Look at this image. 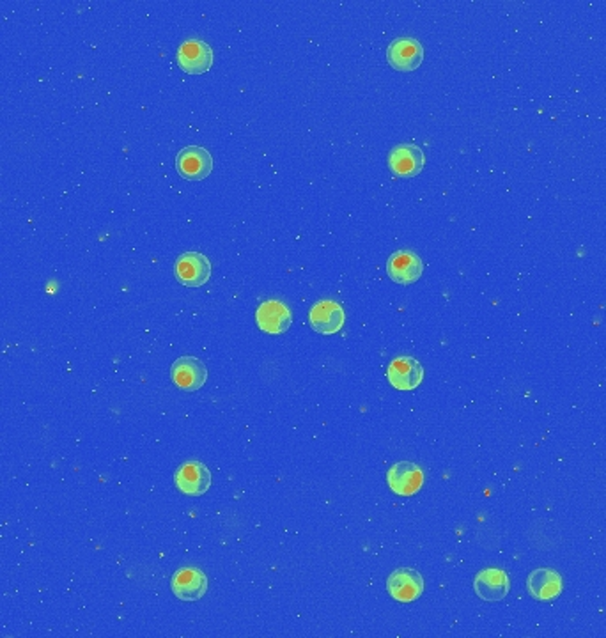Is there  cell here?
Returning <instances> with one entry per match:
<instances>
[{
	"label": "cell",
	"mask_w": 606,
	"mask_h": 638,
	"mask_svg": "<svg viewBox=\"0 0 606 638\" xmlns=\"http://www.w3.org/2000/svg\"><path fill=\"white\" fill-rule=\"evenodd\" d=\"M175 281L186 288H201L211 277V262L201 252H185L174 264Z\"/></svg>",
	"instance_id": "6da1fadb"
},
{
	"label": "cell",
	"mask_w": 606,
	"mask_h": 638,
	"mask_svg": "<svg viewBox=\"0 0 606 638\" xmlns=\"http://www.w3.org/2000/svg\"><path fill=\"white\" fill-rule=\"evenodd\" d=\"M175 171L188 181H201L213 171V156L201 145H186L175 156Z\"/></svg>",
	"instance_id": "7a4b0ae2"
},
{
	"label": "cell",
	"mask_w": 606,
	"mask_h": 638,
	"mask_svg": "<svg viewBox=\"0 0 606 638\" xmlns=\"http://www.w3.org/2000/svg\"><path fill=\"white\" fill-rule=\"evenodd\" d=\"M387 590L399 603H413L424 594V579L417 569L399 568L388 577Z\"/></svg>",
	"instance_id": "3957f363"
},
{
	"label": "cell",
	"mask_w": 606,
	"mask_h": 638,
	"mask_svg": "<svg viewBox=\"0 0 606 638\" xmlns=\"http://www.w3.org/2000/svg\"><path fill=\"white\" fill-rule=\"evenodd\" d=\"M387 60L398 71H415L424 60V47L413 37H398L387 48Z\"/></svg>",
	"instance_id": "277c9868"
},
{
	"label": "cell",
	"mask_w": 606,
	"mask_h": 638,
	"mask_svg": "<svg viewBox=\"0 0 606 638\" xmlns=\"http://www.w3.org/2000/svg\"><path fill=\"white\" fill-rule=\"evenodd\" d=\"M388 488L399 496H413L424 486V472L419 464L398 462L387 472Z\"/></svg>",
	"instance_id": "5b68a950"
},
{
	"label": "cell",
	"mask_w": 606,
	"mask_h": 638,
	"mask_svg": "<svg viewBox=\"0 0 606 638\" xmlns=\"http://www.w3.org/2000/svg\"><path fill=\"white\" fill-rule=\"evenodd\" d=\"M177 64L188 75H202L213 66V50L201 39H188L177 48Z\"/></svg>",
	"instance_id": "8992f818"
},
{
	"label": "cell",
	"mask_w": 606,
	"mask_h": 638,
	"mask_svg": "<svg viewBox=\"0 0 606 638\" xmlns=\"http://www.w3.org/2000/svg\"><path fill=\"white\" fill-rule=\"evenodd\" d=\"M174 481L181 494L201 496L211 486V472L201 462H186L175 470Z\"/></svg>",
	"instance_id": "52a82bcc"
},
{
	"label": "cell",
	"mask_w": 606,
	"mask_h": 638,
	"mask_svg": "<svg viewBox=\"0 0 606 638\" xmlns=\"http://www.w3.org/2000/svg\"><path fill=\"white\" fill-rule=\"evenodd\" d=\"M387 377H388V383L396 390L409 392V390H415L422 383L424 367L413 356H398L388 364Z\"/></svg>",
	"instance_id": "ba28073f"
},
{
	"label": "cell",
	"mask_w": 606,
	"mask_h": 638,
	"mask_svg": "<svg viewBox=\"0 0 606 638\" xmlns=\"http://www.w3.org/2000/svg\"><path fill=\"white\" fill-rule=\"evenodd\" d=\"M171 589L181 601H197L207 592V577L199 568H181L173 575Z\"/></svg>",
	"instance_id": "9c48e42d"
},
{
	"label": "cell",
	"mask_w": 606,
	"mask_h": 638,
	"mask_svg": "<svg viewBox=\"0 0 606 638\" xmlns=\"http://www.w3.org/2000/svg\"><path fill=\"white\" fill-rule=\"evenodd\" d=\"M309 321L314 332L323 335H334L345 326L346 314L341 303L332 300H321L313 305L309 313Z\"/></svg>",
	"instance_id": "30bf717a"
},
{
	"label": "cell",
	"mask_w": 606,
	"mask_h": 638,
	"mask_svg": "<svg viewBox=\"0 0 606 638\" xmlns=\"http://www.w3.org/2000/svg\"><path fill=\"white\" fill-rule=\"evenodd\" d=\"M473 590L483 601L496 603V601H502L509 594L511 581H509V577L505 571L496 569V568H488V569H483L475 575Z\"/></svg>",
	"instance_id": "8fae6325"
},
{
	"label": "cell",
	"mask_w": 606,
	"mask_h": 638,
	"mask_svg": "<svg viewBox=\"0 0 606 638\" xmlns=\"http://www.w3.org/2000/svg\"><path fill=\"white\" fill-rule=\"evenodd\" d=\"M387 273L398 284H413L424 273V262L411 250H398L387 261Z\"/></svg>",
	"instance_id": "7c38bea8"
},
{
	"label": "cell",
	"mask_w": 606,
	"mask_h": 638,
	"mask_svg": "<svg viewBox=\"0 0 606 638\" xmlns=\"http://www.w3.org/2000/svg\"><path fill=\"white\" fill-rule=\"evenodd\" d=\"M426 156L415 144L396 145L388 154V169L398 177H415L422 173Z\"/></svg>",
	"instance_id": "4fadbf2b"
},
{
	"label": "cell",
	"mask_w": 606,
	"mask_h": 638,
	"mask_svg": "<svg viewBox=\"0 0 606 638\" xmlns=\"http://www.w3.org/2000/svg\"><path fill=\"white\" fill-rule=\"evenodd\" d=\"M173 381L186 392H196L207 379V369L204 362L196 356H179L171 369Z\"/></svg>",
	"instance_id": "5bb4252c"
},
{
	"label": "cell",
	"mask_w": 606,
	"mask_h": 638,
	"mask_svg": "<svg viewBox=\"0 0 606 638\" xmlns=\"http://www.w3.org/2000/svg\"><path fill=\"white\" fill-rule=\"evenodd\" d=\"M256 323L264 334L270 335H281L288 332L292 314L289 311L288 305L279 300H268L260 303L258 313H256Z\"/></svg>",
	"instance_id": "9a60e30c"
},
{
	"label": "cell",
	"mask_w": 606,
	"mask_h": 638,
	"mask_svg": "<svg viewBox=\"0 0 606 638\" xmlns=\"http://www.w3.org/2000/svg\"><path fill=\"white\" fill-rule=\"evenodd\" d=\"M526 590L537 601H551L564 590V581L558 571L551 568H539L526 579Z\"/></svg>",
	"instance_id": "2e32d148"
}]
</instances>
